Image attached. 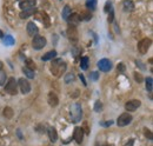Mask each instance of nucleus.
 Segmentation results:
<instances>
[{
  "instance_id": "f257e3e1",
  "label": "nucleus",
  "mask_w": 153,
  "mask_h": 146,
  "mask_svg": "<svg viewBox=\"0 0 153 146\" xmlns=\"http://www.w3.org/2000/svg\"><path fill=\"white\" fill-rule=\"evenodd\" d=\"M67 69V65L66 63L62 60V59H56L52 61V65H51V71L52 74L56 75V77H60L62 73L66 71Z\"/></svg>"
},
{
  "instance_id": "f03ea898",
  "label": "nucleus",
  "mask_w": 153,
  "mask_h": 146,
  "mask_svg": "<svg viewBox=\"0 0 153 146\" xmlns=\"http://www.w3.org/2000/svg\"><path fill=\"white\" fill-rule=\"evenodd\" d=\"M82 118V109H81V105L74 103L71 105V121L72 123H79Z\"/></svg>"
},
{
  "instance_id": "7ed1b4c3",
  "label": "nucleus",
  "mask_w": 153,
  "mask_h": 146,
  "mask_svg": "<svg viewBox=\"0 0 153 146\" xmlns=\"http://www.w3.org/2000/svg\"><path fill=\"white\" fill-rule=\"evenodd\" d=\"M5 91H6V93H8L11 95H16L18 93V81L16 80V78L11 77L8 79V81L5 85Z\"/></svg>"
},
{
  "instance_id": "20e7f679",
  "label": "nucleus",
  "mask_w": 153,
  "mask_h": 146,
  "mask_svg": "<svg viewBox=\"0 0 153 146\" xmlns=\"http://www.w3.org/2000/svg\"><path fill=\"white\" fill-rule=\"evenodd\" d=\"M151 45H152V40H151L150 38H144V39H141V40L138 42V51H139V53H140V54L147 53V51L150 50Z\"/></svg>"
},
{
  "instance_id": "39448f33",
  "label": "nucleus",
  "mask_w": 153,
  "mask_h": 146,
  "mask_svg": "<svg viewBox=\"0 0 153 146\" xmlns=\"http://www.w3.org/2000/svg\"><path fill=\"white\" fill-rule=\"evenodd\" d=\"M132 119H133V118H132V115H131L128 112H125V113H121V114L118 117L117 124H118V126L124 127V126H127L128 124H131Z\"/></svg>"
},
{
  "instance_id": "423d86ee",
  "label": "nucleus",
  "mask_w": 153,
  "mask_h": 146,
  "mask_svg": "<svg viewBox=\"0 0 153 146\" xmlns=\"http://www.w3.org/2000/svg\"><path fill=\"white\" fill-rule=\"evenodd\" d=\"M47 44V40L45 36H33V40H32V47L34 50H41L46 46Z\"/></svg>"
},
{
  "instance_id": "0eeeda50",
  "label": "nucleus",
  "mask_w": 153,
  "mask_h": 146,
  "mask_svg": "<svg viewBox=\"0 0 153 146\" xmlns=\"http://www.w3.org/2000/svg\"><path fill=\"white\" fill-rule=\"evenodd\" d=\"M98 67H99V70L101 72H108L112 69V61L110 59H106V58L100 59L98 61Z\"/></svg>"
},
{
  "instance_id": "6e6552de",
  "label": "nucleus",
  "mask_w": 153,
  "mask_h": 146,
  "mask_svg": "<svg viewBox=\"0 0 153 146\" xmlns=\"http://www.w3.org/2000/svg\"><path fill=\"white\" fill-rule=\"evenodd\" d=\"M18 85H19V89L22 94H27L31 92V84L27 79L25 78H20L18 80Z\"/></svg>"
},
{
  "instance_id": "1a4fd4ad",
  "label": "nucleus",
  "mask_w": 153,
  "mask_h": 146,
  "mask_svg": "<svg viewBox=\"0 0 153 146\" xmlns=\"http://www.w3.org/2000/svg\"><path fill=\"white\" fill-rule=\"evenodd\" d=\"M140 105H141V101L139 99H132L125 104V109L128 112H134L138 110V107H140Z\"/></svg>"
},
{
  "instance_id": "9d476101",
  "label": "nucleus",
  "mask_w": 153,
  "mask_h": 146,
  "mask_svg": "<svg viewBox=\"0 0 153 146\" xmlns=\"http://www.w3.org/2000/svg\"><path fill=\"white\" fill-rule=\"evenodd\" d=\"M26 31H27V34L30 36H38L39 28L33 21H30V22L27 24V26H26Z\"/></svg>"
},
{
  "instance_id": "9b49d317",
  "label": "nucleus",
  "mask_w": 153,
  "mask_h": 146,
  "mask_svg": "<svg viewBox=\"0 0 153 146\" xmlns=\"http://www.w3.org/2000/svg\"><path fill=\"white\" fill-rule=\"evenodd\" d=\"M73 138L76 140V144H81L84 140V128L82 127H76L74 128V133H73Z\"/></svg>"
},
{
  "instance_id": "f8f14e48",
  "label": "nucleus",
  "mask_w": 153,
  "mask_h": 146,
  "mask_svg": "<svg viewBox=\"0 0 153 146\" xmlns=\"http://www.w3.org/2000/svg\"><path fill=\"white\" fill-rule=\"evenodd\" d=\"M37 4V0H22L19 2L20 8L24 11V10H30V8H34Z\"/></svg>"
},
{
  "instance_id": "ddd939ff",
  "label": "nucleus",
  "mask_w": 153,
  "mask_h": 146,
  "mask_svg": "<svg viewBox=\"0 0 153 146\" xmlns=\"http://www.w3.org/2000/svg\"><path fill=\"white\" fill-rule=\"evenodd\" d=\"M66 21L68 22V25H70V26H72V27H76V26H78V24L80 22L79 14H78V13H71V14H70V17L66 19Z\"/></svg>"
},
{
  "instance_id": "4468645a",
  "label": "nucleus",
  "mask_w": 153,
  "mask_h": 146,
  "mask_svg": "<svg viewBox=\"0 0 153 146\" xmlns=\"http://www.w3.org/2000/svg\"><path fill=\"white\" fill-rule=\"evenodd\" d=\"M47 100H48L50 106H52V107H56L58 104H59V98H58V95L54 92H50V93H48Z\"/></svg>"
},
{
  "instance_id": "2eb2a0df",
  "label": "nucleus",
  "mask_w": 153,
  "mask_h": 146,
  "mask_svg": "<svg viewBox=\"0 0 153 146\" xmlns=\"http://www.w3.org/2000/svg\"><path fill=\"white\" fill-rule=\"evenodd\" d=\"M47 134H48V138H50V140H51L52 143H56V142L58 140L57 130L53 127V126L48 127V130H47Z\"/></svg>"
},
{
  "instance_id": "dca6fc26",
  "label": "nucleus",
  "mask_w": 153,
  "mask_h": 146,
  "mask_svg": "<svg viewBox=\"0 0 153 146\" xmlns=\"http://www.w3.org/2000/svg\"><path fill=\"white\" fill-rule=\"evenodd\" d=\"M67 36L72 41H76L78 40V32H76V27H72V26L68 27V30H67Z\"/></svg>"
},
{
  "instance_id": "f3484780",
  "label": "nucleus",
  "mask_w": 153,
  "mask_h": 146,
  "mask_svg": "<svg viewBox=\"0 0 153 146\" xmlns=\"http://www.w3.org/2000/svg\"><path fill=\"white\" fill-rule=\"evenodd\" d=\"M40 16H41L40 20L42 21L44 26H45L46 28H48V27L51 26V20H50V17H48V14H47L46 12H41V13H40Z\"/></svg>"
},
{
  "instance_id": "a211bd4d",
  "label": "nucleus",
  "mask_w": 153,
  "mask_h": 146,
  "mask_svg": "<svg viewBox=\"0 0 153 146\" xmlns=\"http://www.w3.org/2000/svg\"><path fill=\"white\" fill-rule=\"evenodd\" d=\"M34 13H36V7L34 8H30V10H24L20 13V18L27 19L28 17H31V16H34Z\"/></svg>"
},
{
  "instance_id": "6ab92c4d",
  "label": "nucleus",
  "mask_w": 153,
  "mask_h": 146,
  "mask_svg": "<svg viewBox=\"0 0 153 146\" xmlns=\"http://www.w3.org/2000/svg\"><path fill=\"white\" fill-rule=\"evenodd\" d=\"M57 57V51H50V52H47L46 54H44L41 57V60L42 61H48V60H53V58H56Z\"/></svg>"
},
{
  "instance_id": "aec40b11",
  "label": "nucleus",
  "mask_w": 153,
  "mask_h": 146,
  "mask_svg": "<svg viewBox=\"0 0 153 146\" xmlns=\"http://www.w3.org/2000/svg\"><path fill=\"white\" fill-rule=\"evenodd\" d=\"M123 6H124V10H125L126 12H131V11L134 10V4L132 0H124Z\"/></svg>"
},
{
  "instance_id": "412c9836",
  "label": "nucleus",
  "mask_w": 153,
  "mask_h": 146,
  "mask_svg": "<svg viewBox=\"0 0 153 146\" xmlns=\"http://www.w3.org/2000/svg\"><path fill=\"white\" fill-rule=\"evenodd\" d=\"M79 19H80V21L81 20H84V21H88V20H91L92 19V13H91V11H82L81 12V14H79Z\"/></svg>"
},
{
  "instance_id": "4be33fe9",
  "label": "nucleus",
  "mask_w": 153,
  "mask_h": 146,
  "mask_svg": "<svg viewBox=\"0 0 153 146\" xmlns=\"http://www.w3.org/2000/svg\"><path fill=\"white\" fill-rule=\"evenodd\" d=\"M145 84H146V90L149 93H152V90H153V79L152 77H149V78H146L145 79Z\"/></svg>"
},
{
  "instance_id": "5701e85b",
  "label": "nucleus",
  "mask_w": 153,
  "mask_h": 146,
  "mask_svg": "<svg viewBox=\"0 0 153 146\" xmlns=\"http://www.w3.org/2000/svg\"><path fill=\"white\" fill-rule=\"evenodd\" d=\"M72 13V11H71V7L68 6V5H66L65 7H64V10H62V13H61V17L64 20H66V19L70 17V14Z\"/></svg>"
},
{
  "instance_id": "b1692460",
  "label": "nucleus",
  "mask_w": 153,
  "mask_h": 146,
  "mask_svg": "<svg viewBox=\"0 0 153 146\" xmlns=\"http://www.w3.org/2000/svg\"><path fill=\"white\" fill-rule=\"evenodd\" d=\"M86 7L88 11H94L97 8V0H86Z\"/></svg>"
},
{
  "instance_id": "393cba45",
  "label": "nucleus",
  "mask_w": 153,
  "mask_h": 146,
  "mask_svg": "<svg viewBox=\"0 0 153 146\" xmlns=\"http://www.w3.org/2000/svg\"><path fill=\"white\" fill-rule=\"evenodd\" d=\"M80 67H81V70H87L88 69V57H82L81 58Z\"/></svg>"
},
{
  "instance_id": "a878e982",
  "label": "nucleus",
  "mask_w": 153,
  "mask_h": 146,
  "mask_svg": "<svg viewBox=\"0 0 153 146\" xmlns=\"http://www.w3.org/2000/svg\"><path fill=\"white\" fill-rule=\"evenodd\" d=\"M4 44L7 45V46H12L14 44V38L12 36H10V34H7V36L4 38Z\"/></svg>"
},
{
  "instance_id": "bb28decb",
  "label": "nucleus",
  "mask_w": 153,
  "mask_h": 146,
  "mask_svg": "<svg viewBox=\"0 0 153 146\" xmlns=\"http://www.w3.org/2000/svg\"><path fill=\"white\" fill-rule=\"evenodd\" d=\"M22 71H24V73L26 74V77H27V78H30V79H33V78L36 77L34 71H32V70H30V69H27V67H24V69H22Z\"/></svg>"
},
{
  "instance_id": "cd10ccee",
  "label": "nucleus",
  "mask_w": 153,
  "mask_h": 146,
  "mask_svg": "<svg viewBox=\"0 0 153 146\" xmlns=\"http://www.w3.org/2000/svg\"><path fill=\"white\" fill-rule=\"evenodd\" d=\"M4 115L7 118V119H11L13 117V110L11 107H5L4 109Z\"/></svg>"
},
{
  "instance_id": "c85d7f7f",
  "label": "nucleus",
  "mask_w": 153,
  "mask_h": 146,
  "mask_svg": "<svg viewBox=\"0 0 153 146\" xmlns=\"http://www.w3.org/2000/svg\"><path fill=\"white\" fill-rule=\"evenodd\" d=\"M6 80H7V75H6V73L2 72V70H1V71H0V86L5 85Z\"/></svg>"
},
{
  "instance_id": "c756f323",
  "label": "nucleus",
  "mask_w": 153,
  "mask_h": 146,
  "mask_svg": "<svg viewBox=\"0 0 153 146\" xmlns=\"http://www.w3.org/2000/svg\"><path fill=\"white\" fill-rule=\"evenodd\" d=\"M26 67L30 69V70H32V71H34L36 70V64H33V61L31 59H27L26 60Z\"/></svg>"
},
{
  "instance_id": "7c9ffc66",
  "label": "nucleus",
  "mask_w": 153,
  "mask_h": 146,
  "mask_svg": "<svg viewBox=\"0 0 153 146\" xmlns=\"http://www.w3.org/2000/svg\"><path fill=\"white\" fill-rule=\"evenodd\" d=\"M98 78H99V72L93 71V72L90 73V79H91V81H97Z\"/></svg>"
},
{
  "instance_id": "2f4dec72",
  "label": "nucleus",
  "mask_w": 153,
  "mask_h": 146,
  "mask_svg": "<svg viewBox=\"0 0 153 146\" xmlns=\"http://www.w3.org/2000/svg\"><path fill=\"white\" fill-rule=\"evenodd\" d=\"M112 10V2L108 0V1H106V4H105V8H104V12L105 13H110V11Z\"/></svg>"
},
{
  "instance_id": "473e14b6",
  "label": "nucleus",
  "mask_w": 153,
  "mask_h": 146,
  "mask_svg": "<svg viewBox=\"0 0 153 146\" xmlns=\"http://www.w3.org/2000/svg\"><path fill=\"white\" fill-rule=\"evenodd\" d=\"M74 80V74L73 73H68L66 77H65V83L66 84H70L71 81H73Z\"/></svg>"
},
{
  "instance_id": "72a5a7b5",
  "label": "nucleus",
  "mask_w": 153,
  "mask_h": 146,
  "mask_svg": "<svg viewBox=\"0 0 153 146\" xmlns=\"http://www.w3.org/2000/svg\"><path fill=\"white\" fill-rule=\"evenodd\" d=\"M94 111L96 112H101L102 111V104L99 100H97L96 104H94Z\"/></svg>"
},
{
  "instance_id": "f704fd0d",
  "label": "nucleus",
  "mask_w": 153,
  "mask_h": 146,
  "mask_svg": "<svg viewBox=\"0 0 153 146\" xmlns=\"http://www.w3.org/2000/svg\"><path fill=\"white\" fill-rule=\"evenodd\" d=\"M110 16H108V19H107V21L108 22H113V19H114V11H113V8L110 11V13H108Z\"/></svg>"
},
{
  "instance_id": "c9c22d12",
  "label": "nucleus",
  "mask_w": 153,
  "mask_h": 146,
  "mask_svg": "<svg viewBox=\"0 0 153 146\" xmlns=\"http://www.w3.org/2000/svg\"><path fill=\"white\" fill-rule=\"evenodd\" d=\"M117 70H118V72L124 73V72H125V65H124L123 63H120V64L118 65V67H117Z\"/></svg>"
},
{
  "instance_id": "e433bc0d",
  "label": "nucleus",
  "mask_w": 153,
  "mask_h": 146,
  "mask_svg": "<svg viewBox=\"0 0 153 146\" xmlns=\"http://www.w3.org/2000/svg\"><path fill=\"white\" fill-rule=\"evenodd\" d=\"M134 78H135L137 83H141V80H143V77H141V74H139V73H134Z\"/></svg>"
},
{
  "instance_id": "4c0bfd02",
  "label": "nucleus",
  "mask_w": 153,
  "mask_h": 146,
  "mask_svg": "<svg viewBox=\"0 0 153 146\" xmlns=\"http://www.w3.org/2000/svg\"><path fill=\"white\" fill-rule=\"evenodd\" d=\"M145 136H146L150 140L152 139V133H151V131H150V130H146V131H145Z\"/></svg>"
},
{
  "instance_id": "58836bf2",
  "label": "nucleus",
  "mask_w": 153,
  "mask_h": 146,
  "mask_svg": "<svg viewBox=\"0 0 153 146\" xmlns=\"http://www.w3.org/2000/svg\"><path fill=\"white\" fill-rule=\"evenodd\" d=\"M79 78H80V80H81V81H82V84H84V85H85V86H86V85H87V83H86V81H85V77H84V75H82V74H79Z\"/></svg>"
},
{
  "instance_id": "ea45409f",
  "label": "nucleus",
  "mask_w": 153,
  "mask_h": 146,
  "mask_svg": "<svg viewBox=\"0 0 153 146\" xmlns=\"http://www.w3.org/2000/svg\"><path fill=\"white\" fill-rule=\"evenodd\" d=\"M113 124V121H107V123H100V125H102V126H110V125H112Z\"/></svg>"
},
{
  "instance_id": "a19ab883",
  "label": "nucleus",
  "mask_w": 153,
  "mask_h": 146,
  "mask_svg": "<svg viewBox=\"0 0 153 146\" xmlns=\"http://www.w3.org/2000/svg\"><path fill=\"white\" fill-rule=\"evenodd\" d=\"M133 144H134L133 139H131L128 143H126V144H125V146H133Z\"/></svg>"
},
{
  "instance_id": "79ce46f5",
  "label": "nucleus",
  "mask_w": 153,
  "mask_h": 146,
  "mask_svg": "<svg viewBox=\"0 0 153 146\" xmlns=\"http://www.w3.org/2000/svg\"><path fill=\"white\" fill-rule=\"evenodd\" d=\"M2 67H4V64H2V63H1V61H0V71H1V70H2Z\"/></svg>"
},
{
  "instance_id": "37998d69",
  "label": "nucleus",
  "mask_w": 153,
  "mask_h": 146,
  "mask_svg": "<svg viewBox=\"0 0 153 146\" xmlns=\"http://www.w3.org/2000/svg\"><path fill=\"white\" fill-rule=\"evenodd\" d=\"M0 38H4V33H2V31L0 30Z\"/></svg>"
},
{
  "instance_id": "c03bdc74",
  "label": "nucleus",
  "mask_w": 153,
  "mask_h": 146,
  "mask_svg": "<svg viewBox=\"0 0 153 146\" xmlns=\"http://www.w3.org/2000/svg\"><path fill=\"white\" fill-rule=\"evenodd\" d=\"M17 1H19V2H20V1H22V0H17Z\"/></svg>"
},
{
  "instance_id": "a18cd8bd",
  "label": "nucleus",
  "mask_w": 153,
  "mask_h": 146,
  "mask_svg": "<svg viewBox=\"0 0 153 146\" xmlns=\"http://www.w3.org/2000/svg\"><path fill=\"white\" fill-rule=\"evenodd\" d=\"M105 146H107V145H105Z\"/></svg>"
}]
</instances>
